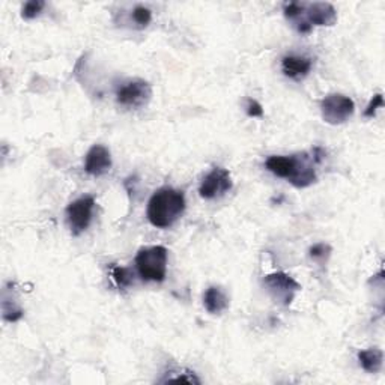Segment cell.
I'll return each mask as SVG.
<instances>
[{"label":"cell","mask_w":385,"mask_h":385,"mask_svg":"<svg viewBox=\"0 0 385 385\" xmlns=\"http://www.w3.org/2000/svg\"><path fill=\"white\" fill-rule=\"evenodd\" d=\"M133 20L140 27H146L153 20V12L146 6H135L133 11Z\"/></svg>","instance_id":"2e32d148"},{"label":"cell","mask_w":385,"mask_h":385,"mask_svg":"<svg viewBox=\"0 0 385 385\" xmlns=\"http://www.w3.org/2000/svg\"><path fill=\"white\" fill-rule=\"evenodd\" d=\"M153 96V88L145 80H131L116 92V100L123 107H142Z\"/></svg>","instance_id":"52a82bcc"},{"label":"cell","mask_w":385,"mask_h":385,"mask_svg":"<svg viewBox=\"0 0 385 385\" xmlns=\"http://www.w3.org/2000/svg\"><path fill=\"white\" fill-rule=\"evenodd\" d=\"M203 306L211 314L223 313L229 307V297L222 287L211 286L203 295Z\"/></svg>","instance_id":"7c38bea8"},{"label":"cell","mask_w":385,"mask_h":385,"mask_svg":"<svg viewBox=\"0 0 385 385\" xmlns=\"http://www.w3.org/2000/svg\"><path fill=\"white\" fill-rule=\"evenodd\" d=\"M112 279L115 282V284L119 289H125L128 286L133 284V277L134 274L130 268H123V267H112Z\"/></svg>","instance_id":"5bb4252c"},{"label":"cell","mask_w":385,"mask_h":385,"mask_svg":"<svg viewBox=\"0 0 385 385\" xmlns=\"http://www.w3.org/2000/svg\"><path fill=\"white\" fill-rule=\"evenodd\" d=\"M93 208L95 199L92 196L80 197L68 205L66 222L74 235H80V233H83L89 227Z\"/></svg>","instance_id":"8992f818"},{"label":"cell","mask_w":385,"mask_h":385,"mask_svg":"<svg viewBox=\"0 0 385 385\" xmlns=\"http://www.w3.org/2000/svg\"><path fill=\"white\" fill-rule=\"evenodd\" d=\"M313 66L312 59L306 56H284L282 59V70L286 77L301 78L306 77Z\"/></svg>","instance_id":"8fae6325"},{"label":"cell","mask_w":385,"mask_h":385,"mask_svg":"<svg viewBox=\"0 0 385 385\" xmlns=\"http://www.w3.org/2000/svg\"><path fill=\"white\" fill-rule=\"evenodd\" d=\"M46 4L41 2V0H31V2L24 4L23 9H21V17L26 20H32L35 17H38L41 11L44 9Z\"/></svg>","instance_id":"9a60e30c"},{"label":"cell","mask_w":385,"mask_h":385,"mask_svg":"<svg viewBox=\"0 0 385 385\" xmlns=\"http://www.w3.org/2000/svg\"><path fill=\"white\" fill-rule=\"evenodd\" d=\"M168 381H181V382H188V384H200V381L195 376V374L187 372L184 375H178V376H168V379H164L163 382Z\"/></svg>","instance_id":"ffe728a7"},{"label":"cell","mask_w":385,"mask_h":385,"mask_svg":"<svg viewBox=\"0 0 385 385\" xmlns=\"http://www.w3.org/2000/svg\"><path fill=\"white\" fill-rule=\"evenodd\" d=\"M359 361L369 374H378L382 369L384 352L378 348H370L359 352Z\"/></svg>","instance_id":"4fadbf2b"},{"label":"cell","mask_w":385,"mask_h":385,"mask_svg":"<svg viewBox=\"0 0 385 385\" xmlns=\"http://www.w3.org/2000/svg\"><path fill=\"white\" fill-rule=\"evenodd\" d=\"M232 188V178L229 170L223 168H214L208 175L203 178L199 187V195L203 199H217L225 196Z\"/></svg>","instance_id":"ba28073f"},{"label":"cell","mask_w":385,"mask_h":385,"mask_svg":"<svg viewBox=\"0 0 385 385\" xmlns=\"http://www.w3.org/2000/svg\"><path fill=\"white\" fill-rule=\"evenodd\" d=\"M329 252H332V249H329V245H327V244H316V245H313L312 249H310V256H312V259L319 260V259H325L327 256H329Z\"/></svg>","instance_id":"ac0fdd59"},{"label":"cell","mask_w":385,"mask_h":385,"mask_svg":"<svg viewBox=\"0 0 385 385\" xmlns=\"http://www.w3.org/2000/svg\"><path fill=\"white\" fill-rule=\"evenodd\" d=\"M355 103L346 95L329 93L321 101L322 119L329 125H340L352 118Z\"/></svg>","instance_id":"277c9868"},{"label":"cell","mask_w":385,"mask_h":385,"mask_svg":"<svg viewBox=\"0 0 385 385\" xmlns=\"http://www.w3.org/2000/svg\"><path fill=\"white\" fill-rule=\"evenodd\" d=\"M382 106H384L382 93L374 95V98L370 100V103L367 104V107H366V110H364V116H366V118H374L375 113H376V110L381 108Z\"/></svg>","instance_id":"e0dca14e"},{"label":"cell","mask_w":385,"mask_h":385,"mask_svg":"<svg viewBox=\"0 0 385 385\" xmlns=\"http://www.w3.org/2000/svg\"><path fill=\"white\" fill-rule=\"evenodd\" d=\"M185 211L184 192L170 187L157 190L148 203V220L158 229H168Z\"/></svg>","instance_id":"7a4b0ae2"},{"label":"cell","mask_w":385,"mask_h":385,"mask_svg":"<svg viewBox=\"0 0 385 385\" xmlns=\"http://www.w3.org/2000/svg\"><path fill=\"white\" fill-rule=\"evenodd\" d=\"M304 19L310 26H334L337 21V11L332 4L327 2L304 4Z\"/></svg>","instance_id":"9c48e42d"},{"label":"cell","mask_w":385,"mask_h":385,"mask_svg":"<svg viewBox=\"0 0 385 385\" xmlns=\"http://www.w3.org/2000/svg\"><path fill=\"white\" fill-rule=\"evenodd\" d=\"M112 168V155L103 145H93L85 158V170L92 176H101Z\"/></svg>","instance_id":"30bf717a"},{"label":"cell","mask_w":385,"mask_h":385,"mask_svg":"<svg viewBox=\"0 0 385 385\" xmlns=\"http://www.w3.org/2000/svg\"><path fill=\"white\" fill-rule=\"evenodd\" d=\"M264 284L272 298L283 306H291L295 294L301 289V284L286 272H272L264 279Z\"/></svg>","instance_id":"5b68a950"},{"label":"cell","mask_w":385,"mask_h":385,"mask_svg":"<svg viewBox=\"0 0 385 385\" xmlns=\"http://www.w3.org/2000/svg\"><path fill=\"white\" fill-rule=\"evenodd\" d=\"M314 155H272L265 161V168L279 178H284L297 188H306L316 183V172L313 164H316Z\"/></svg>","instance_id":"6da1fadb"},{"label":"cell","mask_w":385,"mask_h":385,"mask_svg":"<svg viewBox=\"0 0 385 385\" xmlns=\"http://www.w3.org/2000/svg\"><path fill=\"white\" fill-rule=\"evenodd\" d=\"M247 115H249L250 118H262L264 108L256 100L249 98V101H247Z\"/></svg>","instance_id":"d6986e66"},{"label":"cell","mask_w":385,"mask_h":385,"mask_svg":"<svg viewBox=\"0 0 385 385\" xmlns=\"http://www.w3.org/2000/svg\"><path fill=\"white\" fill-rule=\"evenodd\" d=\"M168 249L163 245L143 247L135 256V268L146 282H163L168 274Z\"/></svg>","instance_id":"3957f363"}]
</instances>
